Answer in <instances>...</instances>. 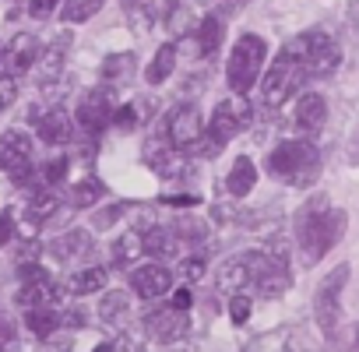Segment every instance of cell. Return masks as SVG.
I'll use <instances>...</instances> for the list:
<instances>
[{
	"label": "cell",
	"mask_w": 359,
	"mask_h": 352,
	"mask_svg": "<svg viewBox=\"0 0 359 352\" xmlns=\"http://www.w3.org/2000/svg\"><path fill=\"white\" fill-rule=\"evenodd\" d=\"M18 275H22V282H36V278H46L50 271H46L43 264H22V268H18Z\"/></svg>",
	"instance_id": "46"
},
{
	"label": "cell",
	"mask_w": 359,
	"mask_h": 352,
	"mask_svg": "<svg viewBox=\"0 0 359 352\" xmlns=\"http://www.w3.org/2000/svg\"><path fill=\"white\" fill-rule=\"evenodd\" d=\"M18 348V331H15V320L0 310V352H15Z\"/></svg>",
	"instance_id": "38"
},
{
	"label": "cell",
	"mask_w": 359,
	"mask_h": 352,
	"mask_svg": "<svg viewBox=\"0 0 359 352\" xmlns=\"http://www.w3.org/2000/svg\"><path fill=\"white\" fill-rule=\"evenodd\" d=\"M268 176L289 184V187H310L320 176V151L310 137H292L271 148L268 155Z\"/></svg>",
	"instance_id": "2"
},
{
	"label": "cell",
	"mask_w": 359,
	"mask_h": 352,
	"mask_svg": "<svg viewBox=\"0 0 359 352\" xmlns=\"http://www.w3.org/2000/svg\"><path fill=\"white\" fill-rule=\"evenodd\" d=\"M127 352H144V348H137V345H130V341H127Z\"/></svg>",
	"instance_id": "51"
},
{
	"label": "cell",
	"mask_w": 359,
	"mask_h": 352,
	"mask_svg": "<svg viewBox=\"0 0 359 352\" xmlns=\"http://www.w3.org/2000/svg\"><path fill=\"white\" fill-rule=\"evenodd\" d=\"M180 4H184V0H165V15H169V11H176Z\"/></svg>",
	"instance_id": "49"
},
{
	"label": "cell",
	"mask_w": 359,
	"mask_h": 352,
	"mask_svg": "<svg viewBox=\"0 0 359 352\" xmlns=\"http://www.w3.org/2000/svg\"><path fill=\"white\" fill-rule=\"evenodd\" d=\"M102 285H106V271H102V268H85V271H74V275L67 278V289H71L74 296L99 292Z\"/></svg>",
	"instance_id": "33"
},
{
	"label": "cell",
	"mask_w": 359,
	"mask_h": 352,
	"mask_svg": "<svg viewBox=\"0 0 359 352\" xmlns=\"http://www.w3.org/2000/svg\"><path fill=\"white\" fill-rule=\"evenodd\" d=\"M205 134V120L198 113V106H176L165 120V137L176 151H191Z\"/></svg>",
	"instance_id": "10"
},
{
	"label": "cell",
	"mask_w": 359,
	"mask_h": 352,
	"mask_svg": "<svg viewBox=\"0 0 359 352\" xmlns=\"http://www.w3.org/2000/svg\"><path fill=\"white\" fill-rule=\"evenodd\" d=\"M141 254H144V250H141V233H137V229H127V233L113 243V264H120V268L134 264Z\"/></svg>",
	"instance_id": "31"
},
{
	"label": "cell",
	"mask_w": 359,
	"mask_h": 352,
	"mask_svg": "<svg viewBox=\"0 0 359 352\" xmlns=\"http://www.w3.org/2000/svg\"><path fill=\"white\" fill-rule=\"evenodd\" d=\"M57 296H60V285L53 282V275H46V278H36V282H22L18 306L22 310H29V306H53Z\"/></svg>",
	"instance_id": "19"
},
{
	"label": "cell",
	"mask_w": 359,
	"mask_h": 352,
	"mask_svg": "<svg viewBox=\"0 0 359 352\" xmlns=\"http://www.w3.org/2000/svg\"><path fill=\"white\" fill-rule=\"evenodd\" d=\"M106 0H64V8H60V18L67 25H78V22H88L102 11Z\"/></svg>",
	"instance_id": "32"
},
{
	"label": "cell",
	"mask_w": 359,
	"mask_h": 352,
	"mask_svg": "<svg viewBox=\"0 0 359 352\" xmlns=\"http://www.w3.org/2000/svg\"><path fill=\"white\" fill-rule=\"evenodd\" d=\"M172 236H176V240H184V243H201V240L208 236V226H205L201 219H176Z\"/></svg>",
	"instance_id": "34"
},
{
	"label": "cell",
	"mask_w": 359,
	"mask_h": 352,
	"mask_svg": "<svg viewBox=\"0 0 359 352\" xmlns=\"http://www.w3.org/2000/svg\"><path fill=\"white\" fill-rule=\"evenodd\" d=\"M71 46V36L64 32V36H57V43H50L43 53H39V81L46 85V81H60V71H64V50Z\"/></svg>",
	"instance_id": "21"
},
{
	"label": "cell",
	"mask_w": 359,
	"mask_h": 352,
	"mask_svg": "<svg viewBox=\"0 0 359 352\" xmlns=\"http://www.w3.org/2000/svg\"><path fill=\"white\" fill-rule=\"evenodd\" d=\"M60 205V198H57V191H39V194H32L29 198V212L36 215V219H43V215H50L53 208Z\"/></svg>",
	"instance_id": "37"
},
{
	"label": "cell",
	"mask_w": 359,
	"mask_h": 352,
	"mask_svg": "<svg viewBox=\"0 0 359 352\" xmlns=\"http://www.w3.org/2000/svg\"><path fill=\"white\" fill-rule=\"evenodd\" d=\"M172 306H176V310H187V306H191V289H176Z\"/></svg>",
	"instance_id": "48"
},
{
	"label": "cell",
	"mask_w": 359,
	"mask_h": 352,
	"mask_svg": "<svg viewBox=\"0 0 359 352\" xmlns=\"http://www.w3.org/2000/svg\"><path fill=\"white\" fill-rule=\"evenodd\" d=\"M36 130H39V137L46 141V144H67L71 137H74V120L64 113V109H46L39 120H36Z\"/></svg>",
	"instance_id": "18"
},
{
	"label": "cell",
	"mask_w": 359,
	"mask_h": 352,
	"mask_svg": "<svg viewBox=\"0 0 359 352\" xmlns=\"http://www.w3.org/2000/svg\"><path fill=\"white\" fill-rule=\"evenodd\" d=\"M120 8H123L127 25H130L137 36L151 32V25H155V0H120Z\"/></svg>",
	"instance_id": "25"
},
{
	"label": "cell",
	"mask_w": 359,
	"mask_h": 352,
	"mask_svg": "<svg viewBox=\"0 0 359 352\" xmlns=\"http://www.w3.org/2000/svg\"><path fill=\"white\" fill-rule=\"evenodd\" d=\"M106 194H109V191H106V184L99 180V176H85V180H78V184L71 187V205H74V208H92V205H99Z\"/></svg>",
	"instance_id": "28"
},
{
	"label": "cell",
	"mask_w": 359,
	"mask_h": 352,
	"mask_svg": "<svg viewBox=\"0 0 359 352\" xmlns=\"http://www.w3.org/2000/svg\"><path fill=\"white\" fill-rule=\"evenodd\" d=\"M127 212H130V205H127V201H120V205L102 208L92 222H95V229H109V226H116V219H120V215H127Z\"/></svg>",
	"instance_id": "39"
},
{
	"label": "cell",
	"mask_w": 359,
	"mask_h": 352,
	"mask_svg": "<svg viewBox=\"0 0 359 352\" xmlns=\"http://www.w3.org/2000/svg\"><path fill=\"white\" fill-rule=\"evenodd\" d=\"M296 127L303 134H320V127L327 123V102L320 92H303L299 102H296V113H292Z\"/></svg>",
	"instance_id": "15"
},
{
	"label": "cell",
	"mask_w": 359,
	"mask_h": 352,
	"mask_svg": "<svg viewBox=\"0 0 359 352\" xmlns=\"http://www.w3.org/2000/svg\"><path fill=\"white\" fill-rule=\"evenodd\" d=\"M144 162L158 176H180V158H176V148L169 144L165 134H155V137L144 141Z\"/></svg>",
	"instance_id": "17"
},
{
	"label": "cell",
	"mask_w": 359,
	"mask_h": 352,
	"mask_svg": "<svg viewBox=\"0 0 359 352\" xmlns=\"http://www.w3.org/2000/svg\"><path fill=\"white\" fill-rule=\"evenodd\" d=\"M25 327L39 338H50L57 327H60V313L53 306H29L25 310Z\"/></svg>",
	"instance_id": "29"
},
{
	"label": "cell",
	"mask_w": 359,
	"mask_h": 352,
	"mask_svg": "<svg viewBox=\"0 0 359 352\" xmlns=\"http://www.w3.org/2000/svg\"><path fill=\"white\" fill-rule=\"evenodd\" d=\"M222 36H226V25H222V18L219 15H205L201 18V25L194 29V46H198V57H212V53H219V46H222Z\"/></svg>",
	"instance_id": "20"
},
{
	"label": "cell",
	"mask_w": 359,
	"mask_h": 352,
	"mask_svg": "<svg viewBox=\"0 0 359 352\" xmlns=\"http://www.w3.org/2000/svg\"><path fill=\"white\" fill-rule=\"evenodd\" d=\"M134 67H137L134 53H109V57L102 60V78H106V85L120 88V85H130Z\"/></svg>",
	"instance_id": "24"
},
{
	"label": "cell",
	"mask_w": 359,
	"mask_h": 352,
	"mask_svg": "<svg viewBox=\"0 0 359 352\" xmlns=\"http://www.w3.org/2000/svg\"><path fill=\"white\" fill-rule=\"evenodd\" d=\"M348 282V264H338L320 285H317V296H313V313H317V324L320 331H334L338 317H341V289Z\"/></svg>",
	"instance_id": "8"
},
{
	"label": "cell",
	"mask_w": 359,
	"mask_h": 352,
	"mask_svg": "<svg viewBox=\"0 0 359 352\" xmlns=\"http://www.w3.org/2000/svg\"><path fill=\"white\" fill-rule=\"evenodd\" d=\"M130 289L141 299H158L172 289V271L165 264H141L130 271Z\"/></svg>",
	"instance_id": "14"
},
{
	"label": "cell",
	"mask_w": 359,
	"mask_h": 352,
	"mask_svg": "<svg viewBox=\"0 0 359 352\" xmlns=\"http://www.w3.org/2000/svg\"><path fill=\"white\" fill-rule=\"evenodd\" d=\"M212 8H219L222 15H233V11H240V8H247L250 0H208Z\"/></svg>",
	"instance_id": "47"
},
{
	"label": "cell",
	"mask_w": 359,
	"mask_h": 352,
	"mask_svg": "<svg viewBox=\"0 0 359 352\" xmlns=\"http://www.w3.org/2000/svg\"><path fill=\"white\" fill-rule=\"evenodd\" d=\"M53 250H57L60 261L85 257V254H92V233H85V229H71V233H64L60 240H53Z\"/></svg>",
	"instance_id": "27"
},
{
	"label": "cell",
	"mask_w": 359,
	"mask_h": 352,
	"mask_svg": "<svg viewBox=\"0 0 359 352\" xmlns=\"http://www.w3.org/2000/svg\"><path fill=\"white\" fill-rule=\"evenodd\" d=\"M109 123H116L120 130H130V127H137V109L134 106H120V109H113Z\"/></svg>",
	"instance_id": "42"
},
{
	"label": "cell",
	"mask_w": 359,
	"mask_h": 352,
	"mask_svg": "<svg viewBox=\"0 0 359 352\" xmlns=\"http://www.w3.org/2000/svg\"><path fill=\"white\" fill-rule=\"evenodd\" d=\"M15 233H18V226H15L11 212H0V247L11 243V240H15Z\"/></svg>",
	"instance_id": "45"
},
{
	"label": "cell",
	"mask_w": 359,
	"mask_h": 352,
	"mask_svg": "<svg viewBox=\"0 0 359 352\" xmlns=\"http://www.w3.org/2000/svg\"><path fill=\"white\" fill-rule=\"evenodd\" d=\"M39 53H43V43L32 32H18L8 46V67L15 74H25V71H32L39 64Z\"/></svg>",
	"instance_id": "16"
},
{
	"label": "cell",
	"mask_w": 359,
	"mask_h": 352,
	"mask_svg": "<svg viewBox=\"0 0 359 352\" xmlns=\"http://www.w3.org/2000/svg\"><path fill=\"white\" fill-rule=\"evenodd\" d=\"M355 348H359V324H355Z\"/></svg>",
	"instance_id": "52"
},
{
	"label": "cell",
	"mask_w": 359,
	"mask_h": 352,
	"mask_svg": "<svg viewBox=\"0 0 359 352\" xmlns=\"http://www.w3.org/2000/svg\"><path fill=\"white\" fill-rule=\"evenodd\" d=\"M92 352H113V341H102V345H95Z\"/></svg>",
	"instance_id": "50"
},
{
	"label": "cell",
	"mask_w": 359,
	"mask_h": 352,
	"mask_svg": "<svg viewBox=\"0 0 359 352\" xmlns=\"http://www.w3.org/2000/svg\"><path fill=\"white\" fill-rule=\"evenodd\" d=\"M264 264H268V250H247V254L229 257V261L219 268V289L236 292V289L250 285V282L261 275V268H264Z\"/></svg>",
	"instance_id": "11"
},
{
	"label": "cell",
	"mask_w": 359,
	"mask_h": 352,
	"mask_svg": "<svg viewBox=\"0 0 359 352\" xmlns=\"http://www.w3.org/2000/svg\"><path fill=\"white\" fill-rule=\"evenodd\" d=\"M285 50L299 60L303 74H310V78H327V74H334L338 64H341V50H338V43H334L327 32H320V29L299 32L296 39L285 43Z\"/></svg>",
	"instance_id": "4"
},
{
	"label": "cell",
	"mask_w": 359,
	"mask_h": 352,
	"mask_svg": "<svg viewBox=\"0 0 359 352\" xmlns=\"http://www.w3.org/2000/svg\"><path fill=\"white\" fill-rule=\"evenodd\" d=\"M162 205H169V208H194V205H201V198L198 194H162Z\"/></svg>",
	"instance_id": "44"
},
{
	"label": "cell",
	"mask_w": 359,
	"mask_h": 352,
	"mask_svg": "<svg viewBox=\"0 0 359 352\" xmlns=\"http://www.w3.org/2000/svg\"><path fill=\"white\" fill-rule=\"evenodd\" d=\"M229 317H233V324H247V320H250V296L236 292V296L229 299Z\"/></svg>",
	"instance_id": "40"
},
{
	"label": "cell",
	"mask_w": 359,
	"mask_h": 352,
	"mask_svg": "<svg viewBox=\"0 0 359 352\" xmlns=\"http://www.w3.org/2000/svg\"><path fill=\"white\" fill-rule=\"evenodd\" d=\"M250 116H254V109H250V102L243 99V95H233V99H222L219 106H215V113H212V120H208V141H198L191 151H201V155H215V151H222L247 123H250Z\"/></svg>",
	"instance_id": "5"
},
{
	"label": "cell",
	"mask_w": 359,
	"mask_h": 352,
	"mask_svg": "<svg viewBox=\"0 0 359 352\" xmlns=\"http://www.w3.org/2000/svg\"><path fill=\"white\" fill-rule=\"evenodd\" d=\"M113 88L109 85H95V88H88L81 99H78V113H74V120H78V127L85 130V134H102L106 127H109V120H113Z\"/></svg>",
	"instance_id": "7"
},
{
	"label": "cell",
	"mask_w": 359,
	"mask_h": 352,
	"mask_svg": "<svg viewBox=\"0 0 359 352\" xmlns=\"http://www.w3.org/2000/svg\"><path fill=\"white\" fill-rule=\"evenodd\" d=\"M254 184H257V165L247 155H240L226 176V191H229V198H247L254 191Z\"/></svg>",
	"instance_id": "22"
},
{
	"label": "cell",
	"mask_w": 359,
	"mask_h": 352,
	"mask_svg": "<svg viewBox=\"0 0 359 352\" xmlns=\"http://www.w3.org/2000/svg\"><path fill=\"white\" fill-rule=\"evenodd\" d=\"M303 78H306V74H303L299 60H296L289 50H282V53L275 57V64L268 67L264 81H261V102H264L268 109H278V106L299 88Z\"/></svg>",
	"instance_id": "6"
},
{
	"label": "cell",
	"mask_w": 359,
	"mask_h": 352,
	"mask_svg": "<svg viewBox=\"0 0 359 352\" xmlns=\"http://www.w3.org/2000/svg\"><path fill=\"white\" fill-rule=\"evenodd\" d=\"M144 331L155 338V341H162V345H172V341H180L187 331H191V317H187V310H176V306H165V310H155V313H148V320H144Z\"/></svg>",
	"instance_id": "13"
},
{
	"label": "cell",
	"mask_w": 359,
	"mask_h": 352,
	"mask_svg": "<svg viewBox=\"0 0 359 352\" xmlns=\"http://www.w3.org/2000/svg\"><path fill=\"white\" fill-rule=\"evenodd\" d=\"M18 99V81H15V71L0 64V113H4L11 102Z\"/></svg>",
	"instance_id": "35"
},
{
	"label": "cell",
	"mask_w": 359,
	"mask_h": 352,
	"mask_svg": "<svg viewBox=\"0 0 359 352\" xmlns=\"http://www.w3.org/2000/svg\"><path fill=\"white\" fill-rule=\"evenodd\" d=\"M176 236H172V229H165V226H148L144 233H141V250L148 254V257H172L176 254Z\"/></svg>",
	"instance_id": "23"
},
{
	"label": "cell",
	"mask_w": 359,
	"mask_h": 352,
	"mask_svg": "<svg viewBox=\"0 0 359 352\" xmlns=\"http://www.w3.org/2000/svg\"><path fill=\"white\" fill-rule=\"evenodd\" d=\"M345 212L341 208H331L324 194H313L299 212H296V240H299V250H303V264H317L345 233Z\"/></svg>",
	"instance_id": "1"
},
{
	"label": "cell",
	"mask_w": 359,
	"mask_h": 352,
	"mask_svg": "<svg viewBox=\"0 0 359 352\" xmlns=\"http://www.w3.org/2000/svg\"><path fill=\"white\" fill-rule=\"evenodd\" d=\"M67 158L64 155H57V158H50V162H43V184L46 187H57V184H64V176H67Z\"/></svg>",
	"instance_id": "36"
},
{
	"label": "cell",
	"mask_w": 359,
	"mask_h": 352,
	"mask_svg": "<svg viewBox=\"0 0 359 352\" xmlns=\"http://www.w3.org/2000/svg\"><path fill=\"white\" fill-rule=\"evenodd\" d=\"M264 57H268V43L254 32H243L226 60V81L233 88V95H247L264 71Z\"/></svg>",
	"instance_id": "3"
},
{
	"label": "cell",
	"mask_w": 359,
	"mask_h": 352,
	"mask_svg": "<svg viewBox=\"0 0 359 352\" xmlns=\"http://www.w3.org/2000/svg\"><path fill=\"white\" fill-rule=\"evenodd\" d=\"M57 8H60V0H29V15L32 18H53Z\"/></svg>",
	"instance_id": "43"
},
{
	"label": "cell",
	"mask_w": 359,
	"mask_h": 352,
	"mask_svg": "<svg viewBox=\"0 0 359 352\" xmlns=\"http://www.w3.org/2000/svg\"><path fill=\"white\" fill-rule=\"evenodd\" d=\"M32 165V137L25 130H4L0 134V172H8L15 184L29 180Z\"/></svg>",
	"instance_id": "9"
},
{
	"label": "cell",
	"mask_w": 359,
	"mask_h": 352,
	"mask_svg": "<svg viewBox=\"0 0 359 352\" xmlns=\"http://www.w3.org/2000/svg\"><path fill=\"white\" fill-rule=\"evenodd\" d=\"M201 275H205V257H187L176 271V278H184V282H198Z\"/></svg>",
	"instance_id": "41"
},
{
	"label": "cell",
	"mask_w": 359,
	"mask_h": 352,
	"mask_svg": "<svg viewBox=\"0 0 359 352\" xmlns=\"http://www.w3.org/2000/svg\"><path fill=\"white\" fill-rule=\"evenodd\" d=\"M289 261H285V250H282V243H275L271 250H268V264L261 268V275L254 278V289H257V296H264V299H278L285 289H289Z\"/></svg>",
	"instance_id": "12"
},
{
	"label": "cell",
	"mask_w": 359,
	"mask_h": 352,
	"mask_svg": "<svg viewBox=\"0 0 359 352\" xmlns=\"http://www.w3.org/2000/svg\"><path fill=\"white\" fill-rule=\"evenodd\" d=\"M99 317L109 324V327H127V320H130V306H127V296L123 292H109L106 299H102V306H99Z\"/></svg>",
	"instance_id": "30"
},
{
	"label": "cell",
	"mask_w": 359,
	"mask_h": 352,
	"mask_svg": "<svg viewBox=\"0 0 359 352\" xmlns=\"http://www.w3.org/2000/svg\"><path fill=\"white\" fill-rule=\"evenodd\" d=\"M172 71H176V46L165 43V46L155 50V57H151V64H148V71H144V81H148V85H162V81L172 78Z\"/></svg>",
	"instance_id": "26"
}]
</instances>
